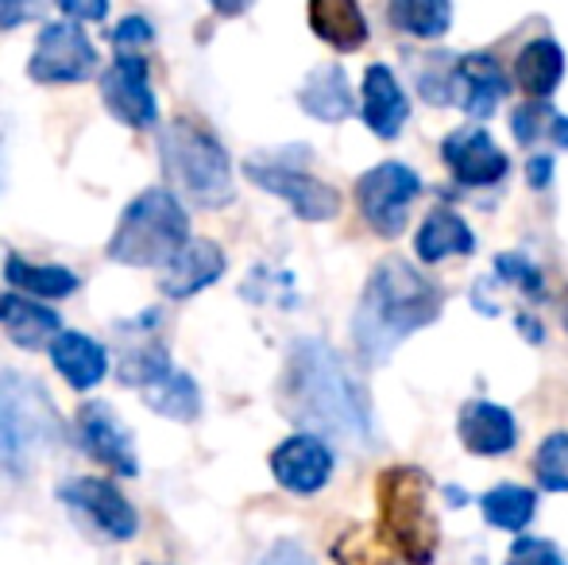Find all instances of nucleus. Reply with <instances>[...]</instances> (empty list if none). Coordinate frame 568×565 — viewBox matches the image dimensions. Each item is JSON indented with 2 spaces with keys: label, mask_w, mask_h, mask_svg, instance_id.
<instances>
[{
  "label": "nucleus",
  "mask_w": 568,
  "mask_h": 565,
  "mask_svg": "<svg viewBox=\"0 0 568 565\" xmlns=\"http://www.w3.org/2000/svg\"><path fill=\"white\" fill-rule=\"evenodd\" d=\"M283 411L298 426L344 445H367L372 411L344 361L325 341H298L283 372Z\"/></svg>",
  "instance_id": "obj_1"
},
{
  "label": "nucleus",
  "mask_w": 568,
  "mask_h": 565,
  "mask_svg": "<svg viewBox=\"0 0 568 565\" xmlns=\"http://www.w3.org/2000/svg\"><path fill=\"white\" fill-rule=\"evenodd\" d=\"M442 291L414 272L406 260H383L372 272L364 294H359L356 317H352V337L367 364L390 361L398 345L410 333L426 330L442 317Z\"/></svg>",
  "instance_id": "obj_2"
},
{
  "label": "nucleus",
  "mask_w": 568,
  "mask_h": 565,
  "mask_svg": "<svg viewBox=\"0 0 568 565\" xmlns=\"http://www.w3.org/2000/svg\"><path fill=\"white\" fill-rule=\"evenodd\" d=\"M375 500H379V527L395 554L410 565H429L442 543L434 515V484L422 468L395 465L379 476L375 484Z\"/></svg>",
  "instance_id": "obj_3"
},
{
  "label": "nucleus",
  "mask_w": 568,
  "mask_h": 565,
  "mask_svg": "<svg viewBox=\"0 0 568 565\" xmlns=\"http://www.w3.org/2000/svg\"><path fill=\"white\" fill-rule=\"evenodd\" d=\"M190 244L186 205L171 190H143L124 213L109 241V256L128 268H163Z\"/></svg>",
  "instance_id": "obj_4"
},
{
  "label": "nucleus",
  "mask_w": 568,
  "mask_h": 565,
  "mask_svg": "<svg viewBox=\"0 0 568 565\" xmlns=\"http://www.w3.org/2000/svg\"><path fill=\"white\" fill-rule=\"evenodd\" d=\"M159 151H163L166 179L197 210H221V205L232 202V194H236L232 190V163L217 137H210L190 121H174L159 137Z\"/></svg>",
  "instance_id": "obj_5"
},
{
  "label": "nucleus",
  "mask_w": 568,
  "mask_h": 565,
  "mask_svg": "<svg viewBox=\"0 0 568 565\" xmlns=\"http://www.w3.org/2000/svg\"><path fill=\"white\" fill-rule=\"evenodd\" d=\"M59 411L43 384L4 372L0 376V468H12V473L31 468L59 442Z\"/></svg>",
  "instance_id": "obj_6"
},
{
  "label": "nucleus",
  "mask_w": 568,
  "mask_h": 565,
  "mask_svg": "<svg viewBox=\"0 0 568 565\" xmlns=\"http://www.w3.org/2000/svg\"><path fill=\"white\" fill-rule=\"evenodd\" d=\"M120 384L135 387L155 415L174 418V423H194L202 415V392H197V384L186 372L174 369L171 356L159 345L132 349L120 361Z\"/></svg>",
  "instance_id": "obj_7"
},
{
  "label": "nucleus",
  "mask_w": 568,
  "mask_h": 565,
  "mask_svg": "<svg viewBox=\"0 0 568 565\" xmlns=\"http://www.w3.org/2000/svg\"><path fill=\"white\" fill-rule=\"evenodd\" d=\"M422 190V179L403 163H379L356 182V202L364 221L372 225V233L379 236H398L410 218V205Z\"/></svg>",
  "instance_id": "obj_8"
},
{
  "label": "nucleus",
  "mask_w": 568,
  "mask_h": 565,
  "mask_svg": "<svg viewBox=\"0 0 568 565\" xmlns=\"http://www.w3.org/2000/svg\"><path fill=\"white\" fill-rule=\"evenodd\" d=\"M98 70V47L74 20H54L39 31L28 74L43 85H78Z\"/></svg>",
  "instance_id": "obj_9"
},
{
  "label": "nucleus",
  "mask_w": 568,
  "mask_h": 565,
  "mask_svg": "<svg viewBox=\"0 0 568 565\" xmlns=\"http://www.w3.org/2000/svg\"><path fill=\"white\" fill-rule=\"evenodd\" d=\"M507 98V74L491 54H464L445 70L434 93V105H456L468 117H491Z\"/></svg>",
  "instance_id": "obj_10"
},
{
  "label": "nucleus",
  "mask_w": 568,
  "mask_h": 565,
  "mask_svg": "<svg viewBox=\"0 0 568 565\" xmlns=\"http://www.w3.org/2000/svg\"><path fill=\"white\" fill-rule=\"evenodd\" d=\"M62 504L74 507L90 527H98L105 538L128 543L140 531V515L124 500V492H116V484L101 481V476H74V481L62 484Z\"/></svg>",
  "instance_id": "obj_11"
},
{
  "label": "nucleus",
  "mask_w": 568,
  "mask_h": 565,
  "mask_svg": "<svg viewBox=\"0 0 568 565\" xmlns=\"http://www.w3.org/2000/svg\"><path fill=\"white\" fill-rule=\"evenodd\" d=\"M244 174L255 182V186H263L267 194L283 198V202H291V210L298 213L302 221H333L341 213V198L333 186H325V182H317L314 174L298 171V167H283V163H247Z\"/></svg>",
  "instance_id": "obj_12"
},
{
  "label": "nucleus",
  "mask_w": 568,
  "mask_h": 565,
  "mask_svg": "<svg viewBox=\"0 0 568 565\" xmlns=\"http://www.w3.org/2000/svg\"><path fill=\"white\" fill-rule=\"evenodd\" d=\"M101 98H105V109L116 117L128 129H151L159 117L155 93H151L148 82V62L140 54L120 51L113 67L101 74Z\"/></svg>",
  "instance_id": "obj_13"
},
{
  "label": "nucleus",
  "mask_w": 568,
  "mask_h": 565,
  "mask_svg": "<svg viewBox=\"0 0 568 565\" xmlns=\"http://www.w3.org/2000/svg\"><path fill=\"white\" fill-rule=\"evenodd\" d=\"M271 473L294 496H314L329 484L333 453L317 434H294L271 453Z\"/></svg>",
  "instance_id": "obj_14"
},
{
  "label": "nucleus",
  "mask_w": 568,
  "mask_h": 565,
  "mask_svg": "<svg viewBox=\"0 0 568 565\" xmlns=\"http://www.w3.org/2000/svg\"><path fill=\"white\" fill-rule=\"evenodd\" d=\"M78 437H82V450L93 461L116 468L120 476L140 473V457H135V445L128 426L113 415L109 403H85L82 415H78Z\"/></svg>",
  "instance_id": "obj_15"
},
{
  "label": "nucleus",
  "mask_w": 568,
  "mask_h": 565,
  "mask_svg": "<svg viewBox=\"0 0 568 565\" xmlns=\"http://www.w3.org/2000/svg\"><path fill=\"white\" fill-rule=\"evenodd\" d=\"M442 159L449 163L453 179L464 186H495L507 179V155L495 148L484 129H456L442 143Z\"/></svg>",
  "instance_id": "obj_16"
},
{
  "label": "nucleus",
  "mask_w": 568,
  "mask_h": 565,
  "mask_svg": "<svg viewBox=\"0 0 568 565\" xmlns=\"http://www.w3.org/2000/svg\"><path fill=\"white\" fill-rule=\"evenodd\" d=\"M225 275V252L213 241H190L182 252H174L159 272V286L171 299H190V294L205 291Z\"/></svg>",
  "instance_id": "obj_17"
},
{
  "label": "nucleus",
  "mask_w": 568,
  "mask_h": 565,
  "mask_svg": "<svg viewBox=\"0 0 568 565\" xmlns=\"http://www.w3.org/2000/svg\"><path fill=\"white\" fill-rule=\"evenodd\" d=\"M460 442L468 453L476 457H499V453H510L518 442V426L515 415L499 403H487V400H471L464 403L460 411Z\"/></svg>",
  "instance_id": "obj_18"
},
{
  "label": "nucleus",
  "mask_w": 568,
  "mask_h": 565,
  "mask_svg": "<svg viewBox=\"0 0 568 565\" xmlns=\"http://www.w3.org/2000/svg\"><path fill=\"white\" fill-rule=\"evenodd\" d=\"M406 117H410V101H406L398 78L390 74V67L375 62L364 74V121L379 140H395L403 132Z\"/></svg>",
  "instance_id": "obj_19"
},
{
  "label": "nucleus",
  "mask_w": 568,
  "mask_h": 565,
  "mask_svg": "<svg viewBox=\"0 0 568 565\" xmlns=\"http://www.w3.org/2000/svg\"><path fill=\"white\" fill-rule=\"evenodd\" d=\"M51 364L59 369V376L78 392H90L105 380L109 372V353L101 341L85 337V333H59L51 341Z\"/></svg>",
  "instance_id": "obj_20"
},
{
  "label": "nucleus",
  "mask_w": 568,
  "mask_h": 565,
  "mask_svg": "<svg viewBox=\"0 0 568 565\" xmlns=\"http://www.w3.org/2000/svg\"><path fill=\"white\" fill-rule=\"evenodd\" d=\"M59 314L43 302L28 299V294H4L0 299V330L8 333V341L20 349H39L51 345L59 337Z\"/></svg>",
  "instance_id": "obj_21"
},
{
  "label": "nucleus",
  "mask_w": 568,
  "mask_h": 565,
  "mask_svg": "<svg viewBox=\"0 0 568 565\" xmlns=\"http://www.w3.org/2000/svg\"><path fill=\"white\" fill-rule=\"evenodd\" d=\"M310 28L341 54H352L367 43V20L356 0H310Z\"/></svg>",
  "instance_id": "obj_22"
},
{
  "label": "nucleus",
  "mask_w": 568,
  "mask_h": 565,
  "mask_svg": "<svg viewBox=\"0 0 568 565\" xmlns=\"http://www.w3.org/2000/svg\"><path fill=\"white\" fill-rule=\"evenodd\" d=\"M476 249V236L471 229L456 218L453 210H434L426 218V225L414 236V252H418L422 264H442L449 256H468Z\"/></svg>",
  "instance_id": "obj_23"
},
{
  "label": "nucleus",
  "mask_w": 568,
  "mask_h": 565,
  "mask_svg": "<svg viewBox=\"0 0 568 565\" xmlns=\"http://www.w3.org/2000/svg\"><path fill=\"white\" fill-rule=\"evenodd\" d=\"M515 74H518V85L530 93V101L554 98L565 78V51L554 39H534V43H526L523 54H518Z\"/></svg>",
  "instance_id": "obj_24"
},
{
  "label": "nucleus",
  "mask_w": 568,
  "mask_h": 565,
  "mask_svg": "<svg viewBox=\"0 0 568 565\" xmlns=\"http://www.w3.org/2000/svg\"><path fill=\"white\" fill-rule=\"evenodd\" d=\"M298 105L306 109L310 117L325 124H337L352 113V90L348 78H344L341 67H317L314 74L302 82L298 90Z\"/></svg>",
  "instance_id": "obj_25"
},
{
  "label": "nucleus",
  "mask_w": 568,
  "mask_h": 565,
  "mask_svg": "<svg viewBox=\"0 0 568 565\" xmlns=\"http://www.w3.org/2000/svg\"><path fill=\"white\" fill-rule=\"evenodd\" d=\"M4 275L16 291L31 294V299H70V294L78 291L74 272L54 268V264H31V260H23V256H8Z\"/></svg>",
  "instance_id": "obj_26"
},
{
  "label": "nucleus",
  "mask_w": 568,
  "mask_h": 565,
  "mask_svg": "<svg viewBox=\"0 0 568 565\" xmlns=\"http://www.w3.org/2000/svg\"><path fill=\"white\" fill-rule=\"evenodd\" d=\"M390 23L414 39H442L453 23L449 0H390Z\"/></svg>",
  "instance_id": "obj_27"
},
{
  "label": "nucleus",
  "mask_w": 568,
  "mask_h": 565,
  "mask_svg": "<svg viewBox=\"0 0 568 565\" xmlns=\"http://www.w3.org/2000/svg\"><path fill=\"white\" fill-rule=\"evenodd\" d=\"M479 507H484V519L491 523V527L515 531L518 535V531L530 527L538 500H534V492L523 488V484H499V488H491L479 500Z\"/></svg>",
  "instance_id": "obj_28"
},
{
  "label": "nucleus",
  "mask_w": 568,
  "mask_h": 565,
  "mask_svg": "<svg viewBox=\"0 0 568 565\" xmlns=\"http://www.w3.org/2000/svg\"><path fill=\"white\" fill-rule=\"evenodd\" d=\"M534 473L546 492H568V434H549L534 457Z\"/></svg>",
  "instance_id": "obj_29"
},
{
  "label": "nucleus",
  "mask_w": 568,
  "mask_h": 565,
  "mask_svg": "<svg viewBox=\"0 0 568 565\" xmlns=\"http://www.w3.org/2000/svg\"><path fill=\"white\" fill-rule=\"evenodd\" d=\"M495 272H499L503 283H515L523 294H546V286H541V272L530 264L526 256H518V252H507V256L495 260Z\"/></svg>",
  "instance_id": "obj_30"
},
{
  "label": "nucleus",
  "mask_w": 568,
  "mask_h": 565,
  "mask_svg": "<svg viewBox=\"0 0 568 565\" xmlns=\"http://www.w3.org/2000/svg\"><path fill=\"white\" fill-rule=\"evenodd\" d=\"M507 565H565V558L546 538H518V543L510 546Z\"/></svg>",
  "instance_id": "obj_31"
},
{
  "label": "nucleus",
  "mask_w": 568,
  "mask_h": 565,
  "mask_svg": "<svg viewBox=\"0 0 568 565\" xmlns=\"http://www.w3.org/2000/svg\"><path fill=\"white\" fill-rule=\"evenodd\" d=\"M47 8V0H0V31H12L20 23L36 20Z\"/></svg>",
  "instance_id": "obj_32"
},
{
  "label": "nucleus",
  "mask_w": 568,
  "mask_h": 565,
  "mask_svg": "<svg viewBox=\"0 0 568 565\" xmlns=\"http://www.w3.org/2000/svg\"><path fill=\"white\" fill-rule=\"evenodd\" d=\"M109 39H113V47H120V51H132L140 43H151V23L143 16H128V20L116 23Z\"/></svg>",
  "instance_id": "obj_33"
},
{
  "label": "nucleus",
  "mask_w": 568,
  "mask_h": 565,
  "mask_svg": "<svg viewBox=\"0 0 568 565\" xmlns=\"http://www.w3.org/2000/svg\"><path fill=\"white\" fill-rule=\"evenodd\" d=\"M260 565H317L310 558V551L302 543H294V538H283V543H275L267 554H263Z\"/></svg>",
  "instance_id": "obj_34"
},
{
  "label": "nucleus",
  "mask_w": 568,
  "mask_h": 565,
  "mask_svg": "<svg viewBox=\"0 0 568 565\" xmlns=\"http://www.w3.org/2000/svg\"><path fill=\"white\" fill-rule=\"evenodd\" d=\"M541 117H546V101H530L515 113V137L518 143H530L541 132Z\"/></svg>",
  "instance_id": "obj_35"
},
{
  "label": "nucleus",
  "mask_w": 568,
  "mask_h": 565,
  "mask_svg": "<svg viewBox=\"0 0 568 565\" xmlns=\"http://www.w3.org/2000/svg\"><path fill=\"white\" fill-rule=\"evenodd\" d=\"M59 4L70 20H82V23H98L109 12V0H59Z\"/></svg>",
  "instance_id": "obj_36"
},
{
  "label": "nucleus",
  "mask_w": 568,
  "mask_h": 565,
  "mask_svg": "<svg viewBox=\"0 0 568 565\" xmlns=\"http://www.w3.org/2000/svg\"><path fill=\"white\" fill-rule=\"evenodd\" d=\"M337 558L341 565H395V562H383V558H375L372 551H367V543H359V551H356V543L348 546V538L337 546Z\"/></svg>",
  "instance_id": "obj_37"
},
{
  "label": "nucleus",
  "mask_w": 568,
  "mask_h": 565,
  "mask_svg": "<svg viewBox=\"0 0 568 565\" xmlns=\"http://www.w3.org/2000/svg\"><path fill=\"white\" fill-rule=\"evenodd\" d=\"M526 174H530L534 190L549 186V179H554V159H549V155H534L530 167H526Z\"/></svg>",
  "instance_id": "obj_38"
},
{
  "label": "nucleus",
  "mask_w": 568,
  "mask_h": 565,
  "mask_svg": "<svg viewBox=\"0 0 568 565\" xmlns=\"http://www.w3.org/2000/svg\"><path fill=\"white\" fill-rule=\"evenodd\" d=\"M210 4H213V12H221V16H244L255 0H210Z\"/></svg>",
  "instance_id": "obj_39"
},
{
  "label": "nucleus",
  "mask_w": 568,
  "mask_h": 565,
  "mask_svg": "<svg viewBox=\"0 0 568 565\" xmlns=\"http://www.w3.org/2000/svg\"><path fill=\"white\" fill-rule=\"evenodd\" d=\"M554 140L568 148V117H554Z\"/></svg>",
  "instance_id": "obj_40"
}]
</instances>
